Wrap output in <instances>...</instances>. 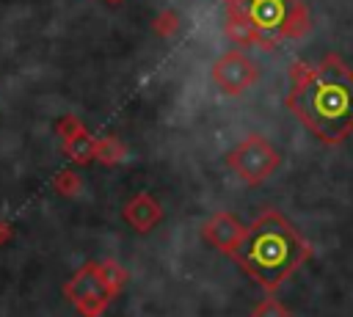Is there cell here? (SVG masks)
Instances as JSON below:
<instances>
[{
    "label": "cell",
    "mask_w": 353,
    "mask_h": 317,
    "mask_svg": "<svg viewBox=\"0 0 353 317\" xmlns=\"http://www.w3.org/2000/svg\"><path fill=\"white\" fill-rule=\"evenodd\" d=\"M94 157H97L99 163H105V165H113V163L124 160V146H121L113 135L99 138V141H97V146H94Z\"/></svg>",
    "instance_id": "obj_11"
},
{
    "label": "cell",
    "mask_w": 353,
    "mask_h": 317,
    "mask_svg": "<svg viewBox=\"0 0 353 317\" xmlns=\"http://www.w3.org/2000/svg\"><path fill=\"white\" fill-rule=\"evenodd\" d=\"M99 276H102V281L108 284V289H110L113 295H119V292L124 289L127 273H124V267H121L119 262H113V259H105V262H99Z\"/></svg>",
    "instance_id": "obj_12"
},
{
    "label": "cell",
    "mask_w": 353,
    "mask_h": 317,
    "mask_svg": "<svg viewBox=\"0 0 353 317\" xmlns=\"http://www.w3.org/2000/svg\"><path fill=\"white\" fill-rule=\"evenodd\" d=\"M226 163L234 168V174L245 185H262L279 168L281 157H279V149L270 141H265L262 135H248L245 141H240L232 149Z\"/></svg>",
    "instance_id": "obj_4"
},
{
    "label": "cell",
    "mask_w": 353,
    "mask_h": 317,
    "mask_svg": "<svg viewBox=\"0 0 353 317\" xmlns=\"http://www.w3.org/2000/svg\"><path fill=\"white\" fill-rule=\"evenodd\" d=\"M105 3H110V6H116V3H121V0H105Z\"/></svg>",
    "instance_id": "obj_18"
},
{
    "label": "cell",
    "mask_w": 353,
    "mask_h": 317,
    "mask_svg": "<svg viewBox=\"0 0 353 317\" xmlns=\"http://www.w3.org/2000/svg\"><path fill=\"white\" fill-rule=\"evenodd\" d=\"M80 179H77V174H72V171H61L55 179H52V190L55 193H61V196H66V198H74L77 193H80Z\"/></svg>",
    "instance_id": "obj_13"
},
{
    "label": "cell",
    "mask_w": 353,
    "mask_h": 317,
    "mask_svg": "<svg viewBox=\"0 0 353 317\" xmlns=\"http://www.w3.org/2000/svg\"><path fill=\"white\" fill-rule=\"evenodd\" d=\"M201 234H204V240H207L210 245H215L218 251H223V254L232 256V254L237 251L243 234H245V226H243L234 215H229V212H215V215L204 223Z\"/></svg>",
    "instance_id": "obj_7"
},
{
    "label": "cell",
    "mask_w": 353,
    "mask_h": 317,
    "mask_svg": "<svg viewBox=\"0 0 353 317\" xmlns=\"http://www.w3.org/2000/svg\"><path fill=\"white\" fill-rule=\"evenodd\" d=\"M232 256L256 284H262L265 289H276L309 256V245L281 212L270 209L245 229Z\"/></svg>",
    "instance_id": "obj_2"
},
{
    "label": "cell",
    "mask_w": 353,
    "mask_h": 317,
    "mask_svg": "<svg viewBox=\"0 0 353 317\" xmlns=\"http://www.w3.org/2000/svg\"><path fill=\"white\" fill-rule=\"evenodd\" d=\"M256 80H259V69H256V63L243 50H226L212 63V83L226 96L245 94Z\"/></svg>",
    "instance_id": "obj_6"
},
{
    "label": "cell",
    "mask_w": 353,
    "mask_h": 317,
    "mask_svg": "<svg viewBox=\"0 0 353 317\" xmlns=\"http://www.w3.org/2000/svg\"><path fill=\"white\" fill-rule=\"evenodd\" d=\"M287 108L325 143H339L353 130V72L342 58L325 55L317 66H292Z\"/></svg>",
    "instance_id": "obj_1"
},
{
    "label": "cell",
    "mask_w": 353,
    "mask_h": 317,
    "mask_svg": "<svg viewBox=\"0 0 353 317\" xmlns=\"http://www.w3.org/2000/svg\"><path fill=\"white\" fill-rule=\"evenodd\" d=\"M234 6L248 17L265 50L273 41L298 39L309 30V11L301 0H234Z\"/></svg>",
    "instance_id": "obj_3"
},
{
    "label": "cell",
    "mask_w": 353,
    "mask_h": 317,
    "mask_svg": "<svg viewBox=\"0 0 353 317\" xmlns=\"http://www.w3.org/2000/svg\"><path fill=\"white\" fill-rule=\"evenodd\" d=\"M14 237V226L11 223H6V221H0V245L3 243H8Z\"/></svg>",
    "instance_id": "obj_17"
},
{
    "label": "cell",
    "mask_w": 353,
    "mask_h": 317,
    "mask_svg": "<svg viewBox=\"0 0 353 317\" xmlns=\"http://www.w3.org/2000/svg\"><path fill=\"white\" fill-rule=\"evenodd\" d=\"M251 317H290V311H287V306H284L281 300L265 298V300H259V303L254 306Z\"/></svg>",
    "instance_id": "obj_14"
},
{
    "label": "cell",
    "mask_w": 353,
    "mask_h": 317,
    "mask_svg": "<svg viewBox=\"0 0 353 317\" xmlns=\"http://www.w3.org/2000/svg\"><path fill=\"white\" fill-rule=\"evenodd\" d=\"M157 19H160V22H157V33H171V30L176 28V17H174L171 11H168V14H160Z\"/></svg>",
    "instance_id": "obj_16"
},
{
    "label": "cell",
    "mask_w": 353,
    "mask_h": 317,
    "mask_svg": "<svg viewBox=\"0 0 353 317\" xmlns=\"http://www.w3.org/2000/svg\"><path fill=\"white\" fill-rule=\"evenodd\" d=\"M121 215H124V221L135 229V232H152L157 223H160V218H163V212H160V204L149 196V193H138V196H132L127 204H124V209H121Z\"/></svg>",
    "instance_id": "obj_8"
},
{
    "label": "cell",
    "mask_w": 353,
    "mask_h": 317,
    "mask_svg": "<svg viewBox=\"0 0 353 317\" xmlns=\"http://www.w3.org/2000/svg\"><path fill=\"white\" fill-rule=\"evenodd\" d=\"M94 146H97V141H94L85 130L63 141L66 154H69L72 160H77V163H88V160H94Z\"/></svg>",
    "instance_id": "obj_10"
},
{
    "label": "cell",
    "mask_w": 353,
    "mask_h": 317,
    "mask_svg": "<svg viewBox=\"0 0 353 317\" xmlns=\"http://www.w3.org/2000/svg\"><path fill=\"white\" fill-rule=\"evenodd\" d=\"M350 135H353V130H350Z\"/></svg>",
    "instance_id": "obj_20"
},
{
    "label": "cell",
    "mask_w": 353,
    "mask_h": 317,
    "mask_svg": "<svg viewBox=\"0 0 353 317\" xmlns=\"http://www.w3.org/2000/svg\"><path fill=\"white\" fill-rule=\"evenodd\" d=\"M226 36H229L237 47H254V44L262 47V41H259L254 25L248 22V17H245L234 3L226 6Z\"/></svg>",
    "instance_id": "obj_9"
},
{
    "label": "cell",
    "mask_w": 353,
    "mask_h": 317,
    "mask_svg": "<svg viewBox=\"0 0 353 317\" xmlns=\"http://www.w3.org/2000/svg\"><path fill=\"white\" fill-rule=\"evenodd\" d=\"M63 295L69 298V303L83 314V317H99L105 311V306L110 303L113 292L108 289V284L99 276V262H88L83 265L66 284H63Z\"/></svg>",
    "instance_id": "obj_5"
},
{
    "label": "cell",
    "mask_w": 353,
    "mask_h": 317,
    "mask_svg": "<svg viewBox=\"0 0 353 317\" xmlns=\"http://www.w3.org/2000/svg\"><path fill=\"white\" fill-rule=\"evenodd\" d=\"M85 127H83V121L80 119H74V116H63V119H58V124H55V132L66 141V138H72V135H77V132H83Z\"/></svg>",
    "instance_id": "obj_15"
},
{
    "label": "cell",
    "mask_w": 353,
    "mask_h": 317,
    "mask_svg": "<svg viewBox=\"0 0 353 317\" xmlns=\"http://www.w3.org/2000/svg\"><path fill=\"white\" fill-rule=\"evenodd\" d=\"M223 3H226V6H229V3H234V0H223Z\"/></svg>",
    "instance_id": "obj_19"
}]
</instances>
